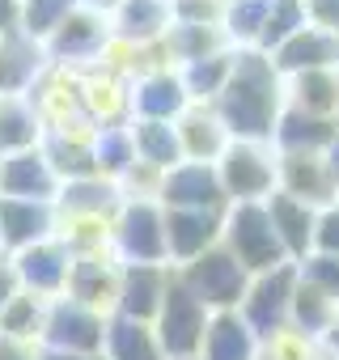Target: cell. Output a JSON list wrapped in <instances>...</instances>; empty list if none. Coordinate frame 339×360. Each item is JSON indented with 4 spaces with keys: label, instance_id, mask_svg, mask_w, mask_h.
Listing matches in <instances>:
<instances>
[{
    "label": "cell",
    "instance_id": "6da1fadb",
    "mask_svg": "<svg viewBox=\"0 0 339 360\" xmlns=\"http://www.w3.org/2000/svg\"><path fill=\"white\" fill-rule=\"evenodd\" d=\"M212 110L221 115V123L234 140L271 144L276 123L284 115V77L271 64V56H263L255 47L234 51V72H229L225 89L217 94Z\"/></svg>",
    "mask_w": 339,
    "mask_h": 360
},
{
    "label": "cell",
    "instance_id": "7a4b0ae2",
    "mask_svg": "<svg viewBox=\"0 0 339 360\" xmlns=\"http://www.w3.org/2000/svg\"><path fill=\"white\" fill-rule=\"evenodd\" d=\"M221 246L250 271V276H263V271H276L288 263L276 229H271V217H267V204H229L225 208V229H221Z\"/></svg>",
    "mask_w": 339,
    "mask_h": 360
},
{
    "label": "cell",
    "instance_id": "3957f363",
    "mask_svg": "<svg viewBox=\"0 0 339 360\" xmlns=\"http://www.w3.org/2000/svg\"><path fill=\"white\" fill-rule=\"evenodd\" d=\"M208 322H212V309H208L200 297H191V288H187V284L179 280V271H174V280H170V288H165V301H161V309H157V318H153V330H157L165 356H170V360L200 356L204 335H208Z\"/></svg>",
    "mask_w": 339,
    "mask_h": 360
},
{
    "label": "cell",
    "instance_id": "277c9868",
    "mask_svg": "<svg viewBox=\"0 0 339 360\" xmlns=\"http://www.w3.org/2000/svg\"><path fill=\"white\" fill-rule=\"evenodd\" d=\"M217 178H221L229 204H263V200H271L276 195V144L234 140L217 161Z\"/></svg>",
    "mask_w": 339,
    "mask_h": 360
},
{
    "label": "cell",
    "instance_id": "5b68a950",
    "mask_svg": "<svg viewBox=\"0 0 339 360\" xmlns=\"http://www.w3.org/2000/svg\"><path fill=\"white\" fill-rule=\"evenodd\" d=\"M110 255L119 263H165V208L157 200H123L115 212V233H110Z\"/></svg>",
    "mask_w": 339,
    "mask_h": 360
},
{
    "label": "cell",
    "instance_id": "8992f818",
    "mask_svg": "<svg viewBox=\"0 0 339 360\" xmlns=\"http://www.w3.org/2000/svg\"><path fill=\"white\" fill-rule=\"evenodd\" d=\"M179 280L191 288V297H200L212 314H229L242 305L246 288H250V271L225 250V246H212L208 255L191 259L187 267H174Z\"/></svg>",
    "mask_w": 339,
    "mask_h": 360
},
{
    "label": "cell",
    "instance_id": "52a82bcc",
    "mask_svg": "<svg viewBox=\"0 0 339 360\" xmlns=\"http://www.w3.org/2000/svg\"><path fill=\"white\" fill-rule=\"evenodd\" d=\"M106 314L72 301V297H56L47 301V322H43V347L47 352H77V356H102L106 343Z\"/></svg>",
    "mask_w": 339,
    "mask_h": 360
},
{
    "label": "cell",
    "instance_id": "ba28073f",
    "mask_svg": "<svg viewBox=\"0 0 339 360\" xmlns=\"http://www.w3.org/2000/svg\"><path fill=\"white\" fill-rule=\"evenodd\" d=\"M115 30H110V18L94 13V9H77L43 47H47V60L56 68H72V72H85V68H98L106 47H110Z\"/></svg>",
    "mask_w": 339,
    "mask_h": 360
},
{
    "label": "cell",
    "instance_id": "9c48e42d",
    "mask_svg": "<svg viewBox=\"0 0 339 360\" xmlns=\"http://www.w3.org/2000/svg\"><path fill=\"white\" fill-rule=\"evenodd\" d=\"M293 288H297V267L284 263L276 271L250 276V288L238 305L242 322L259 335V343H267L271 335H280L288 326V309H293Z\"/></svg>",
    "mask_w": 339,
    "mask_h": 360
},
{
    "label": "cell",
    "instance_id": "30bf717a",
    "mask_svg": "<svg viewBox=\"0 0 339 360\" xmlns=\"http://www.w3.org/2000/svg\"><path fill=\"white\" fill-rule=\"evenodd\" d=\"M157 204L161 208H191V212H225L229 208L217 165H208V161H179L161 178Z\"/></svg>",
    "mask_w": 339,
    "mask_h": 360
},
{
    "label": "cell",
    "instance_id": "8fae6325",
    "mask_svg": "<svg viewBox=\"0 0 339 360\" xmlns=\"http://www.w3.org/2000/svg\"><path fill=\"white\" fill-rule=\"evenodd\" d=\"M276 191L309 208H326L339 200V178L322 153H276Z\"/></svg>",
    "mask_w": 339,
    "mask_h": 360
},
{
    "label": "cell",
    "instance_id": "7c38bea8",
    "mask_svg": "<svg viewBox=\"0 0 339 360\" xmlns=\"http://www.w3.org/2000/svg\"><path fill=\"white\" fill-rule=\"evenodd\" d=\"M225 212H191V208H165V255L170 267H187L191 259L221 246Z\"/></svg>",
    "mask_w": 339,
    "mask_h": 360
},
{
    "label": "cell",
    "instance_id": "4fadbf2b",
    "mask_svg": "<svg viewBox=\"0 0 339 360\" xmlns=\"http://www.w3.org/2000/svg\"><path fill=\"white\" fill-rule=\"evenodd\" d=\"M60 174L47 161L43 148H26L13 157H0V195L5 200H34V204H56L60 195Z\"/></svg>",
    "mask_w": 339,
    "mask_h": 360
},
{
    "label": "cell",
    "instance_id": "5bb4252c",
    "mask_svg": "<svg viewBox=\"0 0 339 360\" xmlns=\"http://www.w3.org/2000/svg\"><path fill=\"white\" fill-rule=\"evenodd\" d=\"M94 140H98V127H94L89 119H68V123L47 127L39 148H43L47 161L56 165L60 183H72V178H89V174H98Z\"/></svg>",
    "mask_w": 339,
    "mask_h": 360
},
{
    "label": "cell",
    "instance_id": "9a60e30c",
    "mask_svg": "<svg viewBox=\"0 0 339 360\" xmlns=\"http://www.w3.org/2000/svg\"><path fill=\"white\" fill-rule=\"evenodd\" d=\"M81 119L94 127H127L132 123V81L110 68L81 72Z\"/></svg>",
    "mask_w": 339,
    "mask_h": 360
},
{
    "label": "cell",
    "instance_id": "2e32d148",
    "mask_svg": "<svg viewBox=\"0 0 339 360\" xmlns=\"http://www.w3.org/2000/svg\"><path fill=\"white\" fill-rule=\"evenodd\" d=\"M13 263H18V280H22L26 292H34V297H43V301L64 297L68 271H72V250H68L60 238H47V242H34V246L18 250Z\"/></svg>",
    "mask_w": 339,
    "mask_h": 360
},
{
    "label": "cell",
    "instance_id": "e0dca14e",
    "mask_svg": "<svg viewBox=\"0 0 339 360\" xmlns=\"http://www.w3.org/2000/svg\"><path fill=\"white\" fill-rule=\"evenodd\" d=\"M119 280H123V263L115 255H81V259H72L64 297H72V301L110 318L115 305H119Z\"/></svg>",
    "mask_w": 339,
    "mask_h": 360
},
{
    "label": "cell",
    "instance_id": "ac0fdd59",
    "mask_svg": "<svg viewBox=\"0 0 339 360\" xmlns=\"http://www.w3.org/2000/svg\"><path fill=\"white\" fill-rule=\"evenodd\" d=\"M51 68L47 60V47L22 30H9V34H0V94L5 98H26L43 72Z\"/></svg>",
    "mask_w": 339,
    "mask_h": 360
},
{
    "label": "cell",
    "instance_id": "d6986e66",
    "mask_svg": "<svg viewBox=\"0 0 339 360\" xmlns=\"http://www.w3.org/2000/svg\"><path fill=\"white\" fill-rule=\"evenodd\" d=\"M191 106L187 85L179 68H153L132 77V119H157V123H174Z\"/></svg>",
    "mask_w": 339,
    "mask_h": 360
},
{
    "label": "cell",
    "instance_id": "ffe728a7",
    "mask_svg": "<svg viewBox=\"0 0 339 360\" xmlns=\"http://www.w3.org/2000/svg\"><path fill=\"white\" fill-rule=\"evenodd\" d=\"M170 280H174V267H165V263H123L115 314L136 318V322H153L161 301H165Z\"/></svg>",
    "mask_w": 339,
    "mask_h": 360
},
{
    "label": "cell",
    "instance_id": "44dd1931",
    "mask_svg": "<svg viewBox=\"0 0 339 360\" xmlns=\"http://www.w3.org/2000/svg\"><path fill=\"white\" fill-rule=\"evenodd\" d=\"M56 238V204H34V200H5L0 195V250H26L34 242Z\"/></svg>",
    "mask_w": 339,
    "mask_h": 360
},
{
    "label": "cell",
    "instance_id": "7402d4cb",
    "mask_svg": "<svg viewBox=\"0 0 339 360\" xmlns=\"http://www.w3.org/2000/svg\"><path fill=\"white\" fill-rule=\"evenodd\" d=\"M174 131H179V148H183V161H208L217 165L221 153L234 144V136L225 131L221 115L204 102H191L179 119H174Z\"/></svg>",
    "mask_w": 339,
    "mask_h": 360
},
{
    "label": "cell",
    "instance_id": "603a6c76",
    "mask_svg": "<svg viewBox=\"0 0 339 360\" xmlns=\"http://www.w3.org/2000/svg\"><path fill=\"white\" fill-rule=\"evenodd\" d=\"M271 64L280 68V77H297V72H331L339 68V34H326L318 26L297 30L284 47L271 51Z\"/></svg>",
    "mask_w": 339,
    "mask_h": 360
},
{
    "label": "cell",
    "instance_id": "cb8c5ba5",
    "mask_svg": "<svg viewBox=\"0 0 339 360\" xmlns=\"http://www.w3.org/2000/svg\"><path fill=\"white\" fill-rule=\"evenodd\" d=\"M170 26H174V5H170V0H123V5L110 13V30L127 47L161 43Z\"/></svg>",
    "mask_w": 339,
    "mask_h": 360
},
{
    "label": "cell",
    "instance_id": "d4e9b609",
    "mask_svg": "<svg viewBox=\"0 0 339 360\" xmlns=\"http://www.w3.org/2000/svg\"><path fill=\"white\" fill-rule=\"evenodd\" d=\"M263 204H267L271 229H276V238H280L288 263H301V259L314 250V221H318V208H309V204H301V200H293V195H284V191H276V195L263 200Z\"/></svg>",
    "mask_w": 339,
    "mask_h": 360
},
{
    "label": "cell",
    "instance_id": "484cf974",
    "mask_svg": "<svg viewBox=\"0 0 339 360\" xmlns=\"http://www.w3.org/2000/svg\"><path fill=\"white\" fill-rule=\"evenodd\" d=\"M26 98L34 102V110H39V119H43L47 127L68 123V119H81V72L51 64V68L43 72V81H39Z\"/></svg>",
    "mask_w": 339,
    "mask_h": 360
},
{
    "label": "cell",
    "instance_id": "4316f807",
    "mask_svg": "<svg viewBox=\"0 0 339 360\" xmlns=\"http://www.w3.org/2000/svg\"><path fill=\"white\" fill-rule=\"evenodd\" d=\"M259 352H263V343L242 322L238 309L212 314L208 335H204V347H200V360H259Z\"/></svg>",
    "mask_w": 339,
    "mask_h": 360
},
{
    "label": "cell",
    "instance_id": "83f0119b",
    "mask_svg": "<svg viewBox=\"0 0 339 360\" xmlns=\"http://www.w3.org/2000/svg\"><path fill=\"white\" fill-rule=\"evenodd\" d=\"M123 208V191L115 178L89 174V178H72L56 195V212H77V217H115Z\"/></svg>",
    "mask_w": 339,
    "mask_h": 360
},
{
    "label": "cell",
    "instance_id": "f1b7e54d",
    "mask_svg": "<svg viewBox=\"0 0 339 360\" xmlns=\"http://www.w3.org/2000/svg\"><path fill=\"white\" fill-rule=\"evenodd\" d=\"M335 131H339V119H322V115H305V110L284 106L271 144H276V153H326Z\"/></svg>",
    "mask_w": 339,
    "mask_h": 360
},
{
    "label": "cell",
    "instance_id": "f546056e",
    "mask_svg": "<svg viewBox=\"0 0 339 360\" xmlns=\"http://www.w3.org/2000/svg\"><path fill=\"white\" fill-rule=\"evenodd\" d=\"M102 356L106 360H170L153 322H136V318H123V314H110Z\"/></svg>",
    "mask_w": 339,
    "mask_h": 360
},
{
    "label": "cell",
    "instance_id": "4dcf8cb0",
    "mask_svg": "<svg viewBox=\"0 0 339 360\" xmlns=\"http://www.w3.org/2000/svg\"><path fill=\"white\" fill-rule=\"evenodd\" d=\"M284 106L305 110V115H322V119H339V68L284 77Z\"/></svg>",
    "mask_w": 339,
    "mask_h": 360
},
{
    "label": "cell",
    "instance_id": "1f68e13d",
    "mask_svg": "<svg viewBox=\"0 0 339 360\" xmlns=\"http://www.w3.org/2000/svg\"><path fill=\"white\" fill-rule=\"evenodd\" d=\"M43 131H47V123L39 119L30 98H5V94H0V157L39 148Z\"/></svg>",
    "mask_w": 339,
    "mask_h": 360
},
{
    "label": "cell",
    "instance_id": "d6a6232c",
    "mask_svg": "<svg viewBox=\"0 0 339 360\" xmlns=\"http://www.w3.org/2000/svg\"><path fill=\"white\" fill-rule=\"evenodd\" d=\"M127 131H132V148H136V161H140V165H153V169L170 174V169L183 161V148H179V131H174V123L132 119Z\"/></svg>",
    "mask_w": 339,
    "mask_h": 360
},
{
    "label": "cell",
    "instance_id": "836d02e7",
    "mask_svg": "<svg viewBox=\"0 0 339 360\" xmlns=\"http://www.w3.org/2000/svg\"><path fill=\"white\" fill-rule=\"evenodd\" d=\"M225 47L229 43H225L221 26H196V22H174L165 30V39H161V51H165V60L174 68L196 64V60H204L212 51H225Z\"/></svg>",
    "mask_w": 339,
    "mask_h": 360
},
{
    "label": "cell",
    "instance_id": "e575fe53",
    "mask_svg": "<svg viewBox=\"0 0 339 360\" xmlns=\"http://www.w3.org/2000/svg\"><path fill=\"white\" fill-rule=\"evenodd\" d=\"M229 72H234V47L212 51V56H204V60L179 68V77H183V85H187V98H191V102H204V106L217 102V94L225 89Z\"/></svg>",
    "mask_w": 339,
    "mask_h": 360
},
{
    "label": "cell",
    "instance_id": "d590c367",
    "mask_svg": "<svg viewBox=\"0 0 339 360\" xmlns=\"http://www.w3.org/2000/svg\"><path fill=\"white\" fill-rule=\"evenodd\" d=\"M335 314H339V301H331L326 292H318L314 284H305V280L297 276L293 309H288V326H293V330H301V335H309V339H322V335H326V326L335 322Z\"/></svg>",
    "mask_w": 339,
    "mask_h": 360
},
{
    "label": "cell",
    "instance_id": "8d00e7d4",
    "mask_svg": "<svg viewBox=\"0 0 339 360\" xmlns=\"http://www.w3.org/2000/svg\"><path fill=\"white\" fill-rule=\"evenodd\" d=\"M271 0H225V13H221V34L234 51L259 47L263 22H267Z\"/></svg>",
    "mask_w": 339,
    "mask_h": 360
},
{
    "label": "cell",
    "instance_id": "74e56055",
    "mask_svg": "<svg viewBox=\"0 0 339 360\" xmlns=\"http://www.w3.org/2000/svg\"><path fill=\"white\" fill-rule=\"evenodd\" d=\"M43 322H47V301L26 292V288L0 309V335H13V339L43 343Z\"/></svg>",
    "mask_w": 339,
    "mask_h": 360
},
{
    "label": "cell",
    "instance_id": "f35d334b",
    "mask_svg": "<svg viewBox=\"0 0 339 360\" xmlns=\"http://www.w3.org/2000/svg\"><path fill=\"white\" fill-rule=\"evenodd\" d=\"M305 0H271V9H267V22H263V34H259V47L263 56H271L276 47H284L297 30H305Z\"/></svg>",
    "mask_w": 339,
    "mask_h": 360
},
{
    "label": "cell",
    "instance_id": "ab89813d",
    "mask_svg": "<svg viewBox=\"0 0 339 360\" xmlns=\"http://www.w3.org/2000/svg\"><path fill=\"white\" fill-rule=\"evenodd\" d=\"M81 9V0H22V34L47 43L72 13Z\"/></svg>",
    "mask_w": 339,
    "mask_h": 360
},
{
    "label": "cell",
    "instance_id": "60d3db41",
    "mask_svg": "<svg viewBox=\"0 0 339 360\" xmlns=\"http://www.w3.org/2000/svg\"><path fill=\"white\" fill-rule=\"evenodd\" d=\"M94 161H98V174L102 178H119L136 165V148H132V131L127 127H98V140H94Z\"/></svg>",
    "mask_w": 339,
    "mask_h": 360
},
{
    "label": "cell",
    "instance_id": "b9f144b4",
    "mask_svg": "<svg viewBox=\"0 0 339 360\" xmlns=\"http://www.w3.org/2000/svg\"><path fill=\"white\" fill-rule=\"evenodd\" d=\"M297 267V276L305 280V284H314L318 292H326L331 301H339V259L335 255H318V250H309L301 263H293Z\"/></svg>",
    "mask_w": 339,
    "mask_h": 360
},
{
    "label": "cell",
    "instance_id": "7bdbcfd3",
    "mask_svg": "<svg viewBox=\"0 0 339 360\" xmlns=\"http://www.w3.org/2000/svg\"><path fill=\"white\" fill-rule=\"evenodd\" d=\"M174 5V22H196V26H221L225 0H170Z\"/></svg>",
    "mask_w": 339,
    "mask_h": 360
},
{
    "label": "cell",
    "instance_id": "ee69618b",
    "mask_svg": "<svg viewBox=\"0 0 339 360\" xmlns=\"http://www.w3.org/2000/svg\"><path fill=\"white\" fill-rule=\"evenodd\" d=\"M314 250L339 259V200L326 204V208H318V221H314Z\"/></svg>",
    "mask_w": 339,
    "mask_h": 360
},
{
    "label": "cell",
    "instance_id": "f6af8a7d",
    "mask_svg": "<svg viewBox=\"0 0 339 360\" xmlns=\"http://www.w3.org/2000/svg\"><path fill=\"white\" fill-rule=\"evenodd\" d=\"M305 22L326 34H339V0H305Z\"/></svg>",
    "mask_w": 339,
    "mask_h": 360
},
{
    "label": "cell",
    "instance_id": "bcb514c9",
    "mask_svg": "<svg viewBox=\"0 0 339 360\" xmlns=\"http://www.w3.org/2000/svg\"><path fill=\"white\" fill-rule=\"evenodd\" d=\"M22 292V280H18V263L9 250H0V309H5L13 297Z\"/></svg>",
    "mask_w": 339,
    "mask_h": 360
},
{
    "label": "cell",
    "instance_id": "7dc6e473",
    "mask_svg": "<svg viewBox=\"0 0 339 360\" xmlns=\"http://www.w3.org/2000/svg\"><path fill=\"white\" fill-rule=\"evenodd\" d=\"M0 360H43V343L0 335Z\"/></svg>",
    "mask_w": 339,
    "mask_h": 360
},
{
    "label": "cell",
    "instance_id": "c3c4849f",
    "mask_svg": "<svg viewBox=\"0 0 339 360\" xmlns=\"http://www.w3.org/2000/svg\"><path fill=\"white\" fill-rule=\"evenodd\" d=\"M22 26V0H0V34Z\"/></svg>",
    "mask_w": 339,
    "mask_h": 360
},
{
    "label": "cell",
    "instance_id": "681fc988",
    "mask_svg": "<svg viewBox=\"0 0 339 360\" xmlns=\"http://www.w3.org/2000/svg\"><path fill=\"white\" fill-rule=\"evenodd\" d=\"M119 5H123V0H81V9H94V13H102V18H110Z\"/></svg>",
    "mask_w": 339,
    "mask_h": 360
},
{
    "label": "cell",
    "instance_id": "f907efd6",
    "mask_svg": "<svg viewBox=\"0 0 339 360\" xmlns=\"http://www.w3.org/2000/svg\"><path fill=\"white\" fill-rule=\"evenodd\" d=\"M322 343H326V352L339 360V314H335V322L326 326V335H322Z\"/></svg>",
    "mask_w": 339,
    "mask_h": 360
},
{
    "label": "cell",
    "instance_id": "816d5d0a",
    "mask_svg": "<svg viewBox=\"0 0 339 360\" xmlns=\"http://www.w3.org/2000/svg\"><path fill=\"white\" fill-rule=\"evenodd\" d=\"M322 157H326V165H331V174L339 178V131H335V140L326 144V153H322Z\"/></svg>",
    "mask_w": 339,
    "mask_h": 360
},
{
    "label": "cell",
    "instance_id": "f5cc1de1",
    "mask_svg": "<svg viewBox=\"0 0 339 360\" xmlns=\"http://www.w3.org/2000/svg\"><path fill=\"white\" fill-rule=\"evenodd\" d=\"M43 360H106V356H77V352H47L43 347Z\"/></svg>",
    "mask_w": 339,
    "mask_h": 360
},
{
    "label": "cell",
    "instance_id": "db71d44e",
    "mask_svg": "<svg viewBox=\"0 0 339 360\" xmlns=\"http://www.w3.org/2000/svg\"><path fill=\"white\" fill-rule=\"evenodd\" d=\"M259 360H276V356H271V352H267V347H263V352H259Z\"/></svg>",
    "mask_w": 339,
    "mask_h": 360
},
{
    "label": "cell",
    "instance_id": "11a10c76",
    "mask_svg": "<svg viewBox=\"0 0 339 360\" xmlns=\"http://www.w3.org/2000/svg\"><path fill=\"white\" fill-rule=\"evenodd\" d=\"M187 360H200V356H187Z\"/></svg>",
    "mask_w": 339,
    "mask_h": 360
}]
</instances>
